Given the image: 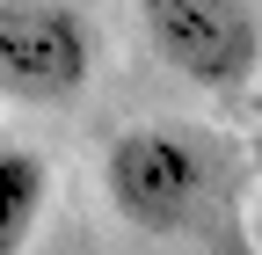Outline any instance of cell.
<instances>
[{"mask_svg":"<svg viewBox=\"0 0 262 255\" xmlns=\"http://www.w3.org/2000/svg\"><path fill=\"white\" fill-rule=\"evenodd\" d=\"M219 175H226L219 146H204L196 132H168V124H139L102 153V189L117 219H131L139 233L204 226L219 204Z\"/></svg>","mask_w":262,"mask_h":255,"instance_id":"1","label":"cell"},{"mask_svg":"<svg viewBox=\"0 0 262 255\" xmlns=\"http://www.w3.org/2000/svg\"><path fill=\"white\" fill-rule=\"evenodd\" d=\"M95 73V37L58 0H0V102H73Z\"/></svg>","mask_w":262,"mask_h":255,"instance_id":"2","label":"cell"},{"mask_svg":"<svg viewBox=\"0 0 262 255\" xmlns=\"http://www.w3.org/2000/svg\"><path fill=\"white\" fill-rule=\"evenodd\" d=\"M160 66L196 88H241L262 66V15L255 0H139Z\"/></svg>","mask_w":262,"mask_h":255,"instance_id":"3","label":"cell"},{"mask_svg":"<svg viewBox=\"0 0 262 255\" xmlns=\"http://www.w3.org/2000/svg\"><path fill=\"white\" fill-rule=\"evenodd\" d=\"M44 197H51V175L29 146H0V255L29 248V233H37L44 219Z\"/></svg>","mask_w":262,"mask_h":255,"instance_id":"4","label":"cell"}]
</instances>
